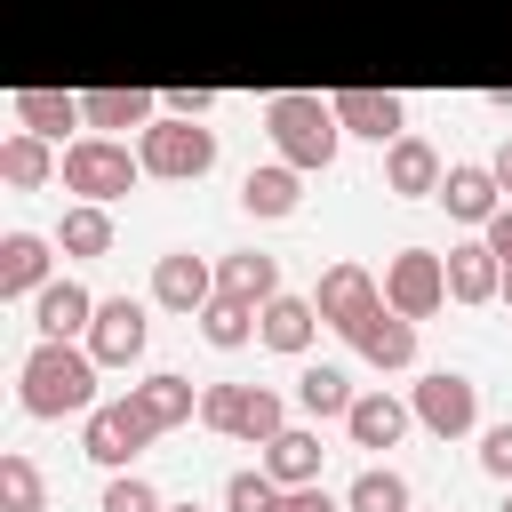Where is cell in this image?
Listing matches in <instances>:
<instances>
[{
	"label": "cell",
	"mask_w": 512,
	"mask_h": 512,
	"mask_svg": "<svg viewBox=\"0 0 512 512\" xmlns=\"http://www.w3.org/2000/svg\"><path fill=\"white\" fill-rule=\"evenodd\" d=\"M216 296H232V304H272V296H280V256H264V248L216 256Z\"/></svg>",
	"instance_id": "d6986e66"
},
{
	"label": "cell",
	"mask_w": 512,
	"mask_h": 512,
	"mask_svg": "<svg viewBox=\"0 0 512 512\" xmlns=\"http://www.w3.org/2000/svg\"><path fill=\"white\" fill-rule=\"evenodd\" d=\"M312 304H320V320H328V328H344V336H352L368 312H384V280H376L368 264H352V256H344V264H328V272H320Z\"/></svg>",
	"instance_id": "ba28073f"
},
{
	"label": "cell",
	"mask_w": 512,
	"mask_h": 512,
	"mask_svg": "<svg viewBox=\"0 0 512 512\" xmlns=\"http://www.w3.org/2000/svg\"><path fill=\"white\" fill-rule=\"evenodd\" d=\"M440 176H448V160H440L424 136H392V144H384V192H400V200H440Z\"/></svg>",
	"instance_id": "7c38bea8"
},
{
	"label": "cell",
	"mask_w": 512,
	"mask_h": 512,
	"mask_svg": "<svg viewBox=\"0 0 512 512\" xmlns=\"http://www.w3.org/2000/svg\"><path fill=\"white\" fill-rule=\"evenodd\" d=\"M488 168H496V184H504V200H512V136L496 144V160H488Z\"/></svg>",
	"instance_id": "ab89813d"
},
{
	"label": "cell",
	"mask_w": 512,
	"mask_h": 512,
	"mask_svg": "<svg viewBox=\"0 0 512 512\" xmlns=\"http://www.w3.org/2000/svg\"><path fill=\"white\" fill-rule=\"evenodd\" d=\"M0 512H48V480H40V464L24 448L0 456Z\"/></svg>",
	"instance_id": "f546056e"
},
{
	"label": "cell",
	"mask_w": 512,
	"mask_h": 512,
	"mask_svg": "<svg viewBox=\"0 0 512 512\" xmlns=\"http://www.w3.org/2000/svg\"><path fill=\"white\" fill-rule=\"evenodd\" d=\"M144 304L136 296H96V320H88V352H96V368H136L144 360Z\"/></svg>",
	"instance_id": "9c48e42d"
},
{
	"label": "cell",
	"mask_w": 512,
	"mask_h": 512,
	"mask_svg": "<svg viewBox=\"0 0 512 512\" xmlns=\"http://www.w3.org/2000/svg\"><path fill=\"white\" fill-rule=\"evenodd\" d=\"M56 176H64V192H80V200H128L136 184H144V160H136V144H120V136H72L64 144V160H56Z\"/></svg>",
	"instance_id": "3957f363"
},
{
	"label": "cell",
	"mask_w": 512,
	"mask_h": 512,
	"mask_svg": "<svg viewBox=\"0 0 512 512\" xmlns=\"http://www.w3.org/2000/svg\"><path fill=\"white\" fill-rule=\"evenodd\" d=\"M296 400H304V416H312V424H328V416H344L360 392H352V376H344L336 360H304V376H296Z\"/></svg>",
	"instance_id": "4316f807"
},
{
	"label": "cell",
	"mask_w": 512,
	"mask_h": 512,
	"mask_svg": "<svg viewBox=\"0 0 512 512\" xmlns=\"http://www.w3.org/2000/svg\"><path fill=\"white\" fill-rule=\"evenodd\" d=\"M352 352H360L368 368H408V360H416V320L384 304V312H368V320L352 328Z\"/></svg>",
	"instance_id": "ffe728a7"
},
{
	"label": "cell",
	"mask_w": 512,
	"mask_h": 512,
	"mask_svg": "<svg viewBox=\"0 0 512 512\" xmlns=\"http://www.w3.org/2000/svg\"><path fill=\"white\" fill-rule=\"evenodd\" d=\"M312 336H320V304L312 296H272V304H256V344H272V352H288V360H304L312 352Z\"/></svg>",
	"instance_id": "2e32d148"
},
{
	"label": "cell",
	"mask_w": 512,
	"mask_h": 512,
	"mask_svg": "<svg viewBox=\"0 0 512 512\" xmlns=\"http://www.w3.org/2000/svg\"><path fill=\"white\" fill-rule=\"evenodd\" d=\"M200 336H208L216 352H240V344L256 336V304H232V296H216V304L200 312Z\"/></svg>",
	"instance_id": "1f68e13d"
},
{
	"label": "cell",
	"mask_w": 512,
	"mask_h": 512,
	"mask_svg": "<svg viewBox=\"0 0 512 512\" xmlns=\"http://www.w3.org/2000/svg\"><path fill=\"white\" fill-rule=\"evenodd\" d=\"M440 208H448L456 224H488V216L504 208L496 168H488V160H448V176H440Z\"/></svg>",
	"instance_id": "4fadbf2b"
},
{
	"label": "cell",
	"mask_w": 512,
	"mask_h": 512,
	"mask_svg": "<svg viewBox=\"0 0 512 512\" xmlns=\"http://www.w3.org/2000/svg\"><path fill=\"white\" fill-rule=\"evenodd\" d=\"M280 424H288V400H280L272 384H248V392H240V416H232V440L264 448V440H272Z\"/></svg>",
	"instance_id": "f1b7e54d"
},
{
	"label": "cell",
	"mask_w": 512,
	"mask_h": 512,
	"mask_svg": "<svg viewBox=\"0 0 512 512\" xmlns=\"http://www.w3.org/2000/svg\"><path fill=\"white\" fill-rule=\"evenodd\" d=\"M152 304H160V312L200 320V312L216 304V264H200L192 248H168V256L152 264Z\"/></svg>",
	"instance_id": "30bf717a"
},
{
	"label": "cell",
	"mask_w": 512,
	"mask_h": 512,
	"mask_svg": "<svg viewBox=\"0 0 512 512\" xmlns=\"http://www.w3.org/2000/svg\"><path fill=\"white\" fill-rule=\"evenodd\" d=\"M296 200H304V168H288V160H264V168L240 176V208L248 216H296Z\"/></svg>",
	"instance_id": "603a6c76"
},
{
	"label": "cell",
	"mask_w": 512,
	"mask_h": 512,
	"mask_svg": "<svg viewBox=\"0 0 512 512\" xmlns=\"http://www.w3.org/2000/svg\"><path fill=\"white\" fill-rule=\"evenodd\" d=\"M48 280H56V240H40V232H8V240H0V296L24 304V296H40Z\"/></svg>",
	"instance_id": "5bb4252c"
},
{
	"label": "cell",
	"mask_w": 512,
	"mask_h": 512,
	"mask_svg": "<svg viewBox=\"0 0 512 512\" xmlns=\"http://www.w3.org/2000/svg\"><path fill=\"white\" fill-rule=\"evenodd\" d=\"M168 512H200V504H168Z\"/></svg>",
	"instance_id": "b9f144b4"
},
{
	"label": "cell",
	"mask_w": 512,
	"mask_h": 512,
	"mask_svg": "<svg viewBox=\"0 0 512 512\" xmlns=\"http://www.w3.org/2000/svg\"><path fill=\"white\" fill-rule=\"evenodd\" d=\"M320 432L312 424H280L272 440H264V472L280 480V488H304V480H320Z\"/></svg>",
	"instance_id": "7402d4cb"
},
{
	"label": "cell",
	"mask_w": 512,
	"mask_h": 512,
	"mask_svg": "<svg viewBox=\"0 0 512 512\" xmlns=\"http://www.w3.org/2000/svg\"><path fill=\"white\" fill-rule=\"evenodd\" d=\"M160 104H168L176 120H208V112H216V88H168Z\"/></svg>",
	"instance_id": "74e56055"
},
{
	"label": "cell",
	"mask_w": 512,
	"mask_h": 512,
	"mask_svg": "<svg viewBox=\"0 0 512 512\" xmlns=\"http://www.w3.org/2000/svg\"><path fill=\"white\" fill-rule=\"evenodd\" d=\"M0 176H8L16 192H40V184L56 176V152H48V136H32V128H8V136H0Z\"/></svg>",
	"instance_id": "484cf974"
},
{
	"label": "cell",
	"mask_w": 512,
	"mask_h": 512,
	"mask_svg": "<svg viewBox=\"0 0 512 512\" xmlns=\"http://www.w3.org/2000/svg\"><path fill=\"white\" fill-rule=\"evenodd\" d=\"M504 512H512V496H504Z\"/></svg>",
	"instance_id": "7bdbcfd3"
},
{
	"label": "cell",
	"mask_w": 512,
	"mask_h": 512,
	"mask_svg": "<svg viewBox=\"0 0 512 512\" xmlns=\"http://www.w3.org/2000/svg\"><path fill=\"white\" fill-rule=\"evenodd\" d=\"M328 104H336L344 136H368V144H392V136H408V104H400L392 88H336Z\"/></svg>",
	"instance_id": "8fae6325"
},
{
	"label": "cell",
	"mask_w": 512,
	"mask_h": 512,
	"mask_svg": "<svg viewBox=\"0 0 512 512\" xmlns=\"http://www.w3.org/2000/svg\"><path fill=\"white\" fill-rule=\"evenodd\" d=\"M96 352L88 344H72V336H40L32 352H24V368H16V408L24 416H88L96 408Z\"/></svg>",
	"instance_id": "6da1fadb"
},
{
	"label": "cell",
	"mask_w": 512,
	"mask_h": 512,
	"mask_svg": "<svg viewBox=\"0 0 512 512\" xmlns=\"http://www.w3.org/2000/svg\"><path fill=\"white\" fill-rule=\"evenodd\" d=\"M136 160H144V176H160V184H192V176L216 168V128L160 112L152 128H136Z\"/></svg>",
	"instance_id": "277c9868"
},
{
	"label": "cell",
	"mask_w": 512,
	"mask_h": 512,
	"mask_svg": "<svg viewBox=\"0 0 512 512\" xmlns=\"http://www.w3.org/2000/svg\"><path fill=\"white\" fill-rule=\"evenodd\" d=\"M88 320H96V296H88L80 280H64V272L32 296V328H40V336H88Z\"/></svg>",
	"instance_id": "44dd1931"
},
{
	"label": "cell",
	"mask_w": 512,
	"mask_h": 512,
	"mask_svg": "<svg viewBox=\"0 0 512 512\" xmlns=\"http://www.w3.org/2000/svg\"><path fill=\"white\" fill-rule=\"evenodd\" d=\"M152 440H160V424L144 416V400H136V392L96 400V408L80 416V448H88V464H104V472H128V464H136V448H152Z\"/></svg>",
	"instance_id": "5b68a950"
},
{
	"label": "cell",
	"mask_w": 512,
	"mask_h": 512,
	"mask_svg": "<svg viewBox=\"0 0 512 512\" xmlns=\"http://www.w3.org/2000/svg\"><path fill=\"white\" fill-rule=\"evenodd\" d=\"M496 296H504V256L488 248V232L456 240L448 248V304H496Z\"/></svg>",
	"instance_id": "9a60e30c"
},
{
	"label": "cell",
	"mask_w": 512,
	"mask_h": 512,
	"mask_svg": "<svg viewBox=\"0 0 512 512\" xmlns=\"http://www.w3.org/2000/svg\"><path fill=\"white\" fill-rule=\"evenodd\" d=\"M272 496H280L272 472H232L224 480V512H272Z\"/></svg>",
	"instance_id": "836d02e7"
},
{
	"label": "cell",
	"mask_w": 512,
	"mask_h": 512,
	"mask_svg": "<svg viewBox=\"0 0 512 512\" xmlns=\"http://www.w3.org/2000/svg\"><path fill=\"white\" fill-rule=\"evenodd\" d=\"M136 400H144V416L160 424V432H176V424H192L200 416V384L192 376H176V368H152L144 384H128Z\"/></svg>",
	"instance_id": "cb8c5ba5"
},
{
	"label": "cell",
	"mask_w": 512,
	"mask_h": 512,
	"mask_svg": "<svg viewBox=\"0 0 512 512\" xmlns=\"http://www.w3.org/2000/svg\"><path fill=\"white\" fill-rule=\"evenodd\" d=\"M264 128H272V144H280V160L288 168H328L336 160V144H344V120H336V104L328 96H312V88H280V96H264Z\"/></svg>",
	"instance_id": "7a4b0ae2"
},
{
	"label": "cell",
	"mask_w": 512,
	"mask_h": 512,
	"mask_svg": "<svg viewBox=\"0 0 512 512\" xmlns=\"http://www.w3.org/2000/svg\"><path fill=\"white\" fill-rule=\"evenodd\" d=\"M96 512H168V504H160V488H152L144 472H112V480H104V504H96Z\"/></svg>",
	"instance_id": "d6a6232c"
},
{
	"label": "cell",
	"mask_w": 512,
	"mask_h": 512,
	"mask_svg": "<svg viewBox=\"0 0 512 512\" xmlns=\"http://www.w3.org/2000/svg\"><path fill=\"white\" fill-rule=\"evenodd\" d=\"M408 408H416V424H424V432H440V440H464V432H480V384H472V376H456V368H432V376H416Z\"/></svg>",
	"instance_id": "8992f818"
},
{
	"label": "cell",
	"mask_w": 512,
	"mask_h": 512,
	"mask_svg": "<svg viewBox=\"0 0 512 512\" xmlns=\"http://www.w3.org/2000/svg\"><path fill=\"white\" fill-rule=\"evenodd\" d=\"M344 512H408V480L392 464H368L352 488H344Z\"/></svg>",
	"instance_id": "4dcf8cb0"
},
{
	"label": "cell",
	"mask_w": 512,
	"mask_h": 512,
	"mask_svg": "<svg viewBox=\"0 0 512 512\" xmlns=\"http://www.w3.org/2000/svg\"><path fill=\"white\" fill-rule=\"evenodd\" d=\"M56 248H64V256H104V248H112V208H104V200H72L64 224H56Z\"/></svg>",
	"instance_id": "83f0119b"
},
{
	"label": "cell",
	"mask_w": 512,
	"mask_h": 512,
	"mask_svg": "<svg viewBox=\"0 0 512 512\" xmlns=\"http://www.w3.org/2000/svg\"><path fill=\"white\" fill-rule=\"evenodd\" d=\"M480 472L512 480V424H488V432H480Z\"/></svg>",
	"instance_id": "d590c367"
},
{
	"label": "cell",
	"mask_w": 512,
	"mask_h": 512,
	"mask_svg": "<svg viewBox=\"0 0 512 512\" xmlns=\"http://www.w3.org/2000/svg\"><path fill=\"white\" fill-rule=\"evenodd\" d=\"M504 304H512V272H504Z\"/></svg>",
	"instance_id": "60d3db41"
},
{
	"label": "cell",
	"mask_w": 512,
	"mask_h": 512,
	"mask_svg": "<svg viewBox=\"0 0 512 512\" xmlns=\"http://www.w3.org/2000/svg\"><path fill=\"white\" fill-rule=\"evenodd\" d=\"M240 392H248V384H200V424H208V432H232Z\"/></svg>",
	"instance_id": "e575fe53"
},
{
	"label": "cell",
	"mask_w": 512,
	"mask_h": 512,
	"mask_svg": "<svg viewBox=\"0 0 512 512\" xmlns=\"http://www.w3.org/2000/svg\"><path fill=\"white\" fill-rule=\"evenodd\" d=\"M168 104L152 96V88H80V120L96 128V136H120V128H152Z\"/></svg>",
	"instance_id": "e0dca14e"
},
{
	"label": "cell",
	"mask_w": 512,
	"mask_h": 512,
	"mask_svg": "<svg viewBox=\"0 0 512 512\" xmlns=\"http://www.w3.org/2000/svg\"><path fill=\"white\" fill-rule=\"evenodd\" d=\"M16 128L64 136V128H88V120H80V96L72 88H16Z\"/></svg>",
	"instance_id": "d4e9b609"
},
{
	"label": "cell",
	"mask_w": 512,
	"mask_h": 512,
	"mask_svg": "<svg viewBox=\"0 0 512 512\" xmlns=\"http://www.w3.org/2000/svg\"><path fill=\"white\" fill-rule=\"evenodd\" d=\"M416 424V408L408 400H392L384 384L376 392H360L352 408H344V432H352V448H400V432Z\"/></svg>",
	"instance_id": "ac0fdd59"
},
{
	"label": "cell",
	"mask_w": 512,
	"mask_h": 512,
	"mask_svg": "<svg viewBox=\"0 0 512 512\" xmlns=\"http://www.w3.org/2000/svg\"><path fill=\"white\" fill-rule=\"evenodd\" d=\"M272 512H344V504H336L320 480H304V488H280V496H272Z\"/></svg>",
	"instance_id": "8d00e7d4"
},
{
	"label": "cell",
	"mask_w": 512,
	"mask_h": 512,
	"mask_svg": "<svg viewBox=\"0 0 512 512\" xmlns=\"http://www.w3.org/2000/svg\"><path fill=\"white\" fill-rule=\"evenodd\" d=\"M384 304L408 312V320H432V312L448 304V256H432V248H400V256L384 264Z\"/></svg>",
	"instance_id": "52a82bcc"
},
{
	"label": "cell",
	"mask_w": 512,
	"mask_h": 512,
	"mask_svg": "<svg viewBox=\"0 0 512 512\" xmlns=\"http://www.w3.org/2000/svg\"><path fill=\"white\" fill-rule=\"evenodd\" d=\"M480 232H488V248H496V256H504V272H512V200H504V208H496Z\"/></svg>",
	"instance_id": "f35d334b"
}]
</instances>
